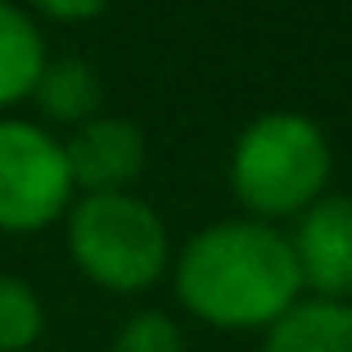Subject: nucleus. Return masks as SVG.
<instances>
[{
	"label": "nucleus",
	"mask_w": 352,
	"mask_h": 352,
	"mask_svg": "<svg viewBox=\"0 0 352 352\" xmlns=\"http://www.w3.org/2000/svg\"><path fill=\"white\" fill-rule=\"evenodd\" d=\"M63 158L73 172V190L104 195V190H131L145 172V131L131 118L95 113L63 140Z\"/></svg>",
	"instance_id": "6"
},
{
	"label": "nucleus",
	"mask_w": 352,
	"mask_h": 352,
	"mask_svg": "<svg viewBox=\"0 0 352 352\" xmlns=\"http://www.w3.org/2000/svg\"><path fill=\"white\" fill-rule=\"evenodd\" d=\"M28 100H36L45 122H59V126H82L86 118L100 113L104 104V82L86 59L77 54H63V59H45L41 77L32 86Z\"/></svg>",
	"instance_id": "8"
},
{
	"label": "nucleus",
	"mask_w": 352,
	"mask_h": 352,
	"mask_svg": "<svg viewBox=\"0 0 352 352\" xmlns=\"http://www.w3.org/2000/svg\"><path fill=\"white\" fill-rule=\"evenodd\" d=\"M73 195L63 140L28 118H0V230L32 235L54 226Z\"/></svg>",
	"instance_id": "4"
},
{
	"label": "nucleus",
	"mask_w": 352,
	"mask_h": 352,
	"mask_svg": "<svg viewBox=\"0 0 352 352\" xmlns=\"http://www.w3.org/2000/svg\"><path fill=\"white\" fill-rule=\"evenodd\" d=\"M334 149L321 122L294 109H271L253 118L230 145V195L244 217L258 221H294L307 204L330 190Z\"/></svg>",
	"instance_id": "2"
},
{
	"label": "nucleus",
	"mask_w": 352,
	"mask_h": 352,
	"mask_svg": "<svg viewBox=\"0 0 352 352\" xmlns=\"http://www.w3.org/2000/svg\"><path fill=\"white\" fill-rule=\"evenodd\" d=\"M181 307L208 330L262 334L302 298L289 235L258 217H230L195 230L172 253Z\"/></svg>",
	"instance_id": "1"
},
{
	"label": "nucleus",
	"mask_w": 352,
	"mask_h": 352,
	"mask_svg": "<svg viewBox=\"0 0 352 352\" xmlns=\"http://www.w3.org/2000/svg\"><path fill=\"white\" fill-rule=\"evenodd\" d=\"M45 334V307L23 276H0V352H28Z\"/></svg>",
	"instance_id": "10"
},
{
	"label": "nucleus",
	"mask_w": 352,
	"mask_h": 352,
	"mask_svg": "<svg viewBox=\"0 0 352 352\" xmlns=\"http://www.w3.org/2000/svg\"><path fill=\"white\" fill-rule=\"evenodd\" d=\"M45 59V36L28 10H19L14 0H0V113L23 104L41 77Z\"/></svg>",
	"instance_id": "9"
},
{
	"label": "nucleus",
	"mask_w": 352,
	"mask_h": 352,
	"mask_svg": "<svg viewBox=\"0 0 352 352\" xmlns=\"http://www.w3.org/2000/svg\"><path fill=\"white\" fill-rule=\"evenodd\" d=\"M63 221L73 267L104 294H145L172 267V235L163 217L131 190L73 199Z\"/></svg>",
	"instance_id": "3"
},
{
	"label": "nucleus",
	"mask_w": 352,
	"mask_h": 352,
	"mask_svg": "<svg viewBox=\"0 0 352 352\" xmlns=\"http://www.w3.org/2000/svg\"><path fill=\"white\" fill-rule=\"evenodd\" d=\"M32 5L54 23H91V19H100L113 0H32Z\"/></svg>",
	"instance_id": "12"
},
{
	"label": "nucleus",
	"mask_w": 352,
	"mask_h": 352,
	"mask_svg": "<svg viewBox=\"0 0 352 352\" xmlns=\"http://www.w3.org/2000/svg\"><path fill=\"white\" fill-rule=\"evenodd\" d=\"M289 249L311 298H352V195L325 190L294 217Z\"/></svg>",
	"instance_id": "5"
},
{
	"label": "nucleus",
	"mask_w": 352,
	"mask_h": 352,
	"mask_svg": "<svg viewBox=\"0 0 352 352\" xmlns=\"http://www.w3.org/2000/svg\"><path fill=\"white\" fill-rule=\"evenodd\" d=\"M262 352H352V298L302 294L262 330Z\"/></svg>",
	"instance_id": "7"
},
{
	"label": "nucleus",
	"mask_w": 352,
	"mask_h": 352,
	"mask_svg": "<svg viewBox=\"0 0 352 352\" xmlns=\"http://www.w3.org/2000/svg\"><path fill=\"white\" fill-rule=\"evenodd\" d=\"M109 352H186V334H181V325L167 311L145 307L118 325Z\"/></svg>",
	"instance_id": "11"
}]
</instances>
